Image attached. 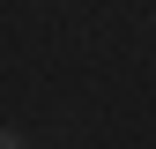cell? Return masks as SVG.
I'll return each instance as SVG.
<instances>
[{
    "label": "cell",
    "mask_w": 156,
    "mask_h": 149,
    "mask_svg": "<svg viewBox=\"0 0 156 149\" xmlns=\"http://www.w3.org/2000/svg\"><path fill=\"white\" fill-rule=\"evenodd\" d=\"M0 149H23V134H0Z\"/></svg>",
    "instance_id": "obj_1"
}]
</instances>
